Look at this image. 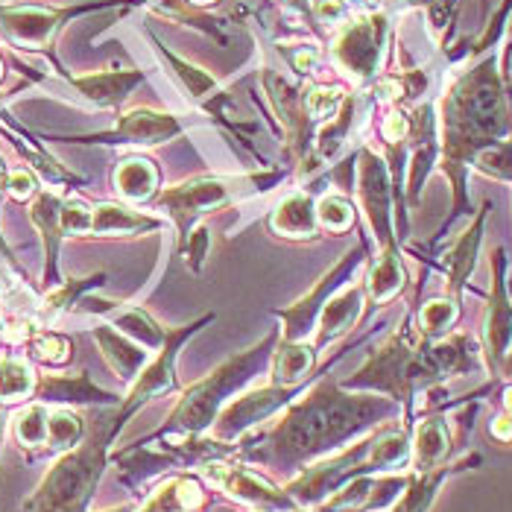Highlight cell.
<instances>
[{
    "label": "cell",
    "instance_id": "b9f144b4",
    "mask_svg": "<svg viewBox=\"0 0 512 512\" xmlns=\"http://www.w3.org/2000/svg\"><path fill=\"white\" fill-rule=\"evenodd\" d=\"M0 77H3V62H0Z\"/></svg>",
    "mask_w": 512,
    "mask_h": 512
},
{
    "label": "cell",
    "instance_id": "4dcf8cb0",
    "mask_svg": "<svg viewBox=\"0 0 512 512\" xmlns=\"http://www.w3.org/2000/svg\"><path fill=\"white\" fill-rule=\"evenodd\" d=\"M132 82H135V77H129V74H109V77L103 74V77L77 79L79 88H82L88 97L100 100V103H115V100H120Z\"/></svg>",
    "mask_w": 512,
    "mask_h": 512
},
{
    "label": "cell",
    "instance_id": "52a82bcc",
    "mask_svg": "<svg viewBox=\"0 0 512 512\" xmlns=\"http://www.w3.org/2000/svg\"><path fill=\"white\" fill-rule=\"evenodd\" d=\"M299 393H302L299 384H293V387L273 384V387H261V390L240 395L220 410V416L214 422V439L226 442V445L235 442L246 431H252L255 425H261L264 419H270L273 413L284 410L290 401H296Z\"/></svg>",
    "mask_w": 512,
    "mask_h": 512
},
{
    "label": "cell",
    "instance_id": "5b68a950",
    "mask_svg": "<svg viewBox=\"0 0 512 512\" xmlns=\"http://www.w3.org/2000/svg\"><path fill=\"white\" fill-rule=\"evenodd\" d=\"M507 249L498 246L492 252V290H489V302H486V314H483V343H480V355L489 369V375H501V363L510 355L512 349V302L510 287H507Z\"/></svg>",
    "mask_w": 512,
    "mask_h": 512
},
{
    "label": "cell",
    "instance_id": "f35d334b",
    "mask_svg": "<svg viewBox=\"0 0 512 512\" xmlns=\"http://www.w3.org/2000/svg\"><path fill=\"white\" fill-rule=\"evenodd\" d=\"M293 62H296V68H299V71L311 74L316 65H319V53H316V50H299Z\"/></svg>",
    "mask_w": 512,
    "mask_h": 512
},
{
    "label": "cell",
    "instance_id": "44dd1931",
    "mask_svg": "<svg viewBox=\"0 0 512 512\" xmlns=\"http://www.w3.org/2000/svg\"><path fill=\"white\" fill-rule=\"evenodd\" d=\"M156 217H147V214H138V211H129L123 205L115 202H103L94 208V220H91V232L94 235H144V232H153L158 229Z\"/></svg>",
    "mask_w": 512,
    "mask_h": 512
},
{
    "label": "cell",
    "instance_id": "ab89813d",
    "mask_svg": "<svg viewBox=\"0 0 512 512\" xmlns=\"http://www.w3.org/2000/svg\"><path fill=\"white\" fill-rule=\"evenodd\" d=\"M112 512H132V507H120V510H112Z\"/></svg>",
    "mask_w": 512,
    "mask_h": 512
},
{
    "label": "cell",
    "instance_id": "e575fe53",
    "mask_svg": "<svg viewBox=\"0 0 512 512\" xmlns=\"http://www.w3.org/2000/svg\"><path fill=\"white\" fill-rule=\"evenodd\" d=\"M6 188H9V194L15 199H30L36 194V176L33 173H27V170H15V173H9V182H6Z\"/></svg>",
    "mask_w": 512,
    "mask_h": 512
},
{
    "label": "cell",
    "instance_id": "836d02e7",
    "mask_svg": "<svg viewBox=\"0 0 512 512\" xmlns=\"http://www.w3.org/2000/svg\"><path fill=\"white\" fill-rule=\"evenodd\" d=\"M33 355L44 363H68L71 357V343L59 334H41L33 340Z\"/></svg>",
    "mask_w": 512,
    "mask_h": 512
},
{
    "label": "cell",
    "instance_id": "30bf717a",
    "mask_svg": "<svg viewBox=\"0 0 512 512\" xmlns=\"http://www.w3.org/2000/svg\"><path fill=\"white\" fill-rule=\"evenodd\" d=\"M205 322H211V316H205L202 322H194V325H188V328L167 331V340H164V346L156 352V360H150V363H147V369L135 378L132 390H129V395H126L123 416L135 413L144 401H150V398H156V395L167 393V390H173V387H176L173 357H176V352L182 349V343H185L197 328H202Z\"/></svg>",
    "mask_w": 512,
    "mask_h": 512
},
{
    "label": "cell",
    "instance_id": "8fae6325",
    "mask_svg": "<svg viewBox=\"0 0 512 512\" xmlns=\"http://www.w3.org/2000/svg\"><path fill=\"white\" fill-rule=\"evenodd\" d=\"M387 33V18L384 15H372V18H360L355 24L346 27V33L337 39V62L357 79L372 77L378 71V59H381V44Z\"/></svg>",
    "mask_w": 512,
    "mask_h": 512
},
{
    "label": "cell",
    "instance_id": "7402d4cb",
    "mask_svg": "<svg viewBox=\"0 0 512 512\" xmlns=\"http://www.w3.org/2000/svg\"><path fill=\"white\" fill-rule=\"evenodd\" d=\"M173 132H179L176 120L170 115L147 112V109H138V112L126 115L118 126V138L132 141V144H158V141H167Z\"/></svg>",
    "mask_w": 512,
    "mask_h": 512
},
{
    "label": "cell",
    "instance_id": "7a4b0ae2",
    "mask_svg": "<svg viewBox=\"0 0 512 512\" xmlns=\"http://www.w3.org/2000/svg\"><path fill=\"white\" fill-rule=\"evenodd\" d=\"M273 355H276V337L270 334L255 349L240 352L223 366H217L208 378H202L191 390H185L179 404L173 407V413L167 416V428L188 436L208 431L217 422L220 410L232 401V395L246 390L273 363Z\"/></svg>",
    "mask_w": 512,
    "mask_h": 512
},
{
    "label": "cell",
    "instance_id": "ffe728a7",
    "mask_svg": "<svg viewBox=\"0 0 512 512\" xmlns=\"http://www.w3.org/2000/svg\"><path fill=\"white\" fill-rule=\"evenodd\" d=\"M205 504V492L202 483L194 477H176L167 480L164 486H158L150 495V501L138 512H197Z\"/></svg>",
    "mask_w": 512,
    "mask_h": 512
},
{
    "label": "cell",
    "instance_id": "484cf974",
    "mask_svg": "<svg viewBox=\"0 0 512 512\" xmlns=\"http://www.w3.org/2000/svg\"><path fill=\"white\" fill-rule=\"evenodd\" d=\"M36 393V375L21 357H0V401L15 404Z\"/></svg>",
    "mask_w": 512,
    "mask_h": 512
},
{
    "label": "cell",
    "instance_id": "ee69618b",
    "mask_svg": "<svg viewBox=\"0 0 512 512\" xmlns=\"http://www.w3.org/2000/svg\"><path fill=\"white\" fill-rule=\"evenodd\" d=\"M290 512H302V510H299V507H296V510H290Z\"/></svg>",
    "mask_w": 512,
    "mask_h": 512
},
{
    "label": "cell",
    "instance_id": "7c38bea8",
    "mask_svg": "<svg viewBox=\"0 0 512 512\" xmlns=\"http://www.w3.org/2000/svg\"><path fill=\"white\" fill-rule=\"evenodd\" d=\"M489 202H483V208L474 214V220L457 235L451 243V249L442 255V273H445V290L451 299L463 302V290L472 278L477 267V255H480V243H483V229H486V217H489Z\"/></svg>",
    "mask_w": 512,
    "mask_h": 512
},
{
    "label": "cell",
    "instance_id": "4fadbf2b",
    "mask_svg": "<svg viewBox=\"0 0 512 512\" xmlns=\"http://www.w3.org/2000/svg\"><path fill=\"white\" fill-rule=\"evenodd\" d=\"M363 302H366V287L363 281H352L346 287H340L322 308V314L316 319L314 328V349H322L334 340H340L343 334H349L357 325V319L363 314Z\"/></svg>",
    "mask_w": 512,
    "mask_h": 512
},
{
    "label": "cell",
    "instance_id": "7bdbcfd3",
    "mask_svg": "<svg viewBox=\"0 0 512 512\" xmlns=\"http://www.w3.org/2000/svg\"><path fill=\"white\" fill-rule=\"evenodd\" d=\"M252 512H270V510H252Z\"/></svg>",
    "mask_w": 512,
    "mask_h": 512
},
{
    "label": "cell",
    "instance_id": "4316f807",
    "mask_svg": "<svg viewBox=\"0 0 512 512\" xmlns=\"http://www.w3.org/2000/svg\"><path fill=\"white\" fill-rule=\"evenodd\" d=\"M355 214V205L343 194H325L316 202V223H319V229L334 232V235L349 232L355 226Z\"/></svg>",
    "mask_w": 512,
    "mask_h": 512
},
{
    "label": "cell",
    "instance_id": "3957f363",
    "mask_svg": "<svg viewBox=\"0 0 512 512\" xmlns=\"http://www.w3.org/2000/svg\"><path fill=\"white\" fill-rule=\"evenodd\" d=\"M115 431H103L88 445L62 457L47 474L39 495L27 504V512H82L88 507L94 486L106 466V445Z\"/></svg>",
    "mask_w": 512,
    "mask_h": 512
},
{
    "label": "cell",
    "instance_id": "ac0fdd59",
    "mask_svg": "<svg viewBox=\"0 0 512 512\" xmlns=\"http://www.w3.org/2000/svg\"><path fill=\"white\" fill-rule=\"evenodd\" d=\"M363 287H366V296L375 305L393 302L395 296L407 287V270H404L401 249L398 246H393V249H378V258L372 261L369 276L363 278Z\"/></svg>",
    "mask_w": 512,
    "mask_h": 512
},
{
    "label": "cell",
    "instance_id": "e0dca14e",
    "mask_svg": "<svg viewBox=\"0 0 512 512\" xmlns=\"http://www.w3.org/2000/svg\"><path fill=\"white\" fill-rule=\"evenodd\" d=\"M103 357L109 360V366L115 369L120 381H129L135 384V378L147 369L150 363V352H144V346H138L132 337H126L118 328H97L94 331Z\"/></svg>",
    "mask_w": 512,
    "mask_h": 512
},
{
    "label": "cell",
    "instance_id": "74e56055",
    "mask_svg": "<svg viewBox=\"0 0 512 512\" xmlns=\"http://www.w3.org/2000/svg\"><path fill=\"white\" fill-rule=\"evenodd\" d=\"M492 436H495V439H501V442H512V416L510 413H504V416H498V419L492 422Z\"/></svg>",
    "mask_w": 512,
    "mask_h": 512
},
{
    "label": "cell",
    "instance_id": "9c48e42d",
    "mask_svg": "<svg viewBox=\"0 0 512 512\" xmlns=\"http://www.w3.org/2000/svg\"><path fill=\"white\" fill-rule=\"evenodd\" d=\"M205 477L220 486L226 495H232L235 501H243L255 510H270V512H290L296 510V501L281 492L278 486H273L270 480H264L261 474L249 472V469H237L229 463H217L208 460L205 463Z\"/></svg>",
    "mask_w": 512,
    "mask_h": 512
},
{
    "label": "cell",
    "instance_id": "f546056e",
    "mask_svg": "<svg viewBox=\"0 0 512 512\" xmlns=\"http://www.w3.org/2000/svg\"><path fill=\"white\" fill-rule=\"evenodd\" d=\"M472 164L480 173H486V176H492V179H498V182H510L512 185V144H507V141H498V144L480 150V153L472 158Z\"/></svg>",
    "mask_w": 512,
    "mask_h": 512
},
{
    "label": "cell",
    "instance_id": "6da1fadb",
    "mask_svg": "<svg viewBox=\"0 0 512 512\" xmlns=\"http://www.w3.org/2000/svg\"><path fill=\"white\" fill-rule=\"evenodd\" d=\"M398 413L401 407L387 395L346 393L334 381H325L296 401L264 434L261 445H246L243 454L264 463L311 466L322 457L337 454L357 436L384 428Z\"/></svg>",
    "mask_w": 512,
    "mask_h": 512
},
{
    "label": "cell",
    "instance_id": "cb8c5ba5",
    "mask_svg": "<svg viewBox=\"0 0 512 512\" xmlns=\"http://www.w3.org/2000/svg\"><path fill=\"white\" fill-rule=\"evenodd\" d=\"M457 322H460V302L451 296H436L419 308L416 331L422 334V340H442L454 331Z\"/></svg>",
    "mask_w": 512,
    "mask_h": 512
},
{
    "label": "cell",
    "instance_id": "277c9868",
    "mask_svg": "<svg viewBox=\"0 0 512 512\" xmlns=\"http://www.w3.org/2000/svg\"><path fill=\"white\" fill-rule=\"evenodd\" d=\"M255 185H258V179H246V176L243 179H232V176L229 179H223V176L202 179L199 176V179H188V182L158 194V205L176 220V229L185 237L199 214H208L232 199L246 197Z\"/></svg>",
    "mask_w": 512,
    "mask_h": 512
},
{
    "label": "cell",
    "instance_id": "f1b7e54d",
    "mask_svg": "<svg viewBox=\"0 0 512 512\" xmlns=\"http://www.w3.org/2000/svg\"><path fill=\"white\" fill-rule=\"evenodd\" d=\"M47 416L50 410L44 404H30L18 419H15V439L27 448L47 445Z\"/></svg>",
    "mask_w": 512,
    "mask_h": 512
},
{
    "label": "cell",
    "instance_id": "d4e9b609",
    "mask_svg": "<svg viewBox=\"0 0 512 512\" xmlns=\"http://www.w3.org/2000/svg\"><path fill=\"white\" fill-rule=\"evenodd\" d=\"M314 346L311 343H284L276 349L273 355V375H276V384H284V387H293L299 384L305 375H311L314 369L316 357Z\"/></svg>",
    "mask_w": 512,
    "mask_h": 512
},
{
    "label": "cell",
    "instance_id": "d6986e66",
    "mask_svg": "<svg viewBox=\"0 0 512 512\" xmlns=\"http://www.w3.org/2000/svg\"><path fill=\"white\" fill-rule=\"evenodd\" d=\"M273 232L281 237H299L308 240L319 232L316 223V202L308 194H290L276 208V214L270 217Z\"/></svg>",
    "mask_w": 512,
    "mask_h": 512
},
{
    "label": "cell",
    "instance_id": "8d00e7d4",
    "mask_svg": "<svg viewBox=\"0 0 512 512\" xmlns=\"http://www.w3.org/2000/svg\"><path fill=\"white\" fill-rule=\"evenodd\" d=\"M407 132H410V120L404 118L401 112H390L387 120H384V135H387V141H390V144H401V141L407 138Z\"/></svg>",
    "mask_w": 512,
    "mask_h": 512
},
{
    "label": "cell",
    "instance_id": "5bb4252c",
    "mask_svg": "<svg viewBox=\"0 0 512 512\" xmlns=\"http://www.w3.org/2000/svg\"><path fill=\"white\" fill-rule=\"evenodd\" d=\"M62 15L41 6H15L0 9V33L21 47H44L56 33Z\"/></svg>",
    "mask_w": 512,
    "mask_h": 512
},
{
    "label": "cell",
    "instance_id": "1f68e13d",
    "mask_svg": "<svg viewBox=\"0 0 512 512\" xmlns=\"http://www.w3.org/2000/svg\"><path fill=\"white\" fill-rule=\"evenodd\" d=\"M94 211L82 199H68L59 205V232L62 235H88L91 232Z\"/></svg>",
    "mask_w": 512,
    "mask_h": 512
},
{
    "label": "cell",
    "instance_id": "2e32d148",
    "mask_svg": "<svg viewBox=\"0 0 512 512\" xmlns=\"http://www.w3.org/2000/svg\"><path fill=\"white\" fill-rule=\"evenodd\" d=\"M477 463H480V457L474 454V457L460 460V463H454V466L445 463V466L431 469V472H413L410 474V480H407V486H404V492L398 495L393 512H428L431 510V504H434L436 492L442 489V483H445L454 472H463L466 466H477Z\"/></svg>",
    "mask_w": 512,
    "mask_h": 512
},
{
    "label": "cell",
    "instance_id": "9a60e30c",
    "mask_svg": "<svg viewBox=\"0 0 512 512\" xmlns=\"http://www.w3.org/2000/svg\"><path fill=\"white\" fill-rule=\"evenodd\" d=\"M451 454V431H448V422L445 416H428V419H419L413 436H410V466L413 472H431L445 466Z\"/></svg>",
    "mask_w": 512,
    "mask_h": 512
},
{
    "label": "cell",
    "instance_id": "603a6c76",
    "mask_svg": "<svg viewBox=\"0 0 512 512\" xmlns=\"http://www.w3.org/2000/svg\"><path fill=\"white\" fill-rule=\"evenodd\" d=\"M158 170L147 158H126L115 170V188L129 202H144L156 194Z\"/></svg>",
    "mask_w": 512,
    "mask_h": 512
},
{
    "label": "cell",
    "instance_id": "ba28073f",
    "mask_svg": "<svg viewBox=\"0 0 512 512\" xmlns=\"http://www.w3.org/2000/svg\"><path fill=\"white\" fill-rule=\"evenodd\" d=\"M360 205L369 223V232L375 237L378 249H393L398 246L393 211V185L387 164L375 153H363L360 158Z\"/></svg>",
    "mask_w": 512,
    "mask_h": 512
},
{
    "label": "cell",
    "instance_id": "d6a6232c",
    "mask_svg": "<svg viewBox=\"0 0 512 512\" xmlns=\"http://www.w3.org/2000/svg\"><path fill=\"white\" fill-rule=\"evenodd\" d=\"M340 100H343V94L337 88H319V85H314L305 94V109H308L311 118H328V115L337 112Z\"/></svg>",
    "mask_w": 512,
    "mask_h": 512
},
{
    "label": "cell",
    "instance_id": "8992f818",
    "mask_svg": "<svg viewBox=\"0 0 512 512\" xmlns=\"http://www.w3.org/2000/svg\"><path fill=\"white\" fill-rule=\"evenodd\" d=\"M363 261H366V252H363V246H355L340 264H334L325 276L319 278L314 284V290L305 296V299H299L293 308H287V311H278V316L284 319V334H281V340L284 343H308L311 340V334H314L316 328V319L322 314V308H325V302L340 290V287H346V278H352L363 267Z\"/></svg>",
    "mask_w": 512,
    "mask_h": 512
},
{
    "label": "cell",
    "instance_id": "d590c367",
    "mask_svg": "<svg viewBox=\"0 0 512 512\" xmlns=\"http://www.w3.org/2000/svg\"><path fill=\"white\" fill-rule=\"evenodd\" d=\"M316 15H319L322 24L334 27V24H343L346 6H343V0H319V3H316Z\"/></svg>",
    "mask_w": 512,
    "mask_h": 512
},
{
    "label": "cell",
    "instance_id": "83f0119b",
    "mask_svg": "<svg viewBox=\"0 0 512 512\" xmlns=\"http://www.w3.org/2000/svg\"><path fill=\"white\" fill-rule=\"evenodd\" d=\"M79 439H82V419L77 413L59 407V410H50L47 416V445L56 448V451H68V448H77Z\"/></svg>",
    "mask_w": 512,
    "mask_h": 512
},
{
    "label": "cell",
    "instance_id": "60d3db41",
    "mask_svg": "<svg viewBox=\"0 0 512 512\" xmlns=\"http://www.w3.org/2000/svg\"><path fill=\"white\" fill-rule=\"evenodd\" d=\"M194 3H214V0H194Z\"/></svg>",
    "mask_w": 512,
    "mask_h": 512
}]
</instances>
